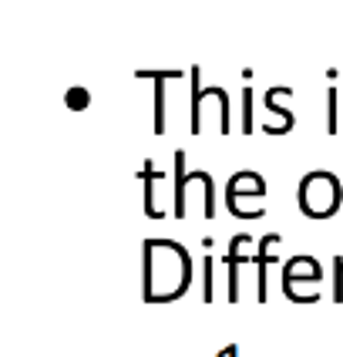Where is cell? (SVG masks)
Instances as JSON below:
<instances>
[{"label":"cell","mask_w":343,"mask_h":357,"mask_svg":"<svg viewBox=\"0 0 343 357\" xmlns=\"http://www.w3.org/2000/svg\"><path fill=\"white\" fill-rule=\"evenodd\" d=\"M192 287V257L175 239H145L141 297L145 303H175Z\"/></svg>","instance_id":"obj_1"},{"label":"cell","mask_w":343,"mask_h":357,"mask_svg":"<svg viewBox=\"0 0 343 357\" xmlns=\"http://www.w3.org/2000/svg\"><path fill=\"white\" fill-rule=\"evenodd\" d=\"M296 202H300V213L306 219H330L337 216L343 202V189L340 178L333 172H306L296 185Z\"/></svg>","instance_id":"obj_2"},{"label":"cell","mask_w":343,"mask_h":357,"mask_svg":"<svg viewBox=\"0 0 343 357\" xmlns=\"http://www.w3.org/2000/svg\"><path fill=\"white\" fill-rule=\"evenodd\" d=\"M266 192L269 189H266V178L260 172H236L229 178V185H225V206H229L232 216L239 219H260V213H253L246 206V199H262Z\"/></svg>","instance_id":"obj_3"},{"label":"cell","mask_w":343,"mask_h":357,"mask_svg":"<svg viewBox=\"0 0 343 357\" xmlns=\"http://www.w3.org/2000/svg\"><path fill=\"white\" fill-rule=\"evenodd\" d=\"M320 280H323V266L313 257H289L286 266H282V294L293 303H310L303 297L300 287L303 283H320Z\"/></svg>","instance_id":"obj_4"},{"label":"cell","mask_w":343,"mask_h":357,"mask_svg":"<svg viewBox=\"0 0 343 357\" xmlns=\"http://www.w3.org/2000/svg\"><path fill=\"white\" fill-rule=\"evenodd\" d=\"M282 243L280 233H266L260 239V250H256V300L266 303L269 300V266L276 263V246Z\"/></svg>","instance_id":"obj_5"},{"label":"cell","mask_w":343,"mask_h":357,"mask_svg":"<svg viewBox=\"0 0 343 357\" xmlns=\"http://www.w3.org/2000/svg\"><path fill=\"white\" fill-rule=\"evenodd\" d=\"M249 243H253V236H246V233L229 239V253H225V266H229V290H225V300H229V303H239V266H246L249 259H256V257H246V246H249Z\"/></svg>","instance_id":"obj_6"},{"label":"cell","mask_w":343,"mask_h":357,"mask_svg":"<svg viewBox=\"0 0 343 357\" xmlns=\"http://www.w3.org/2000/svg\"><path fill=\"white\" fill-rule=\"evenodd\" d=\"M135 78L155 81V135H165V81L179 78V71H138Z\"/></svg>","instance_id":"obj_7"},{"label":"cell","mask_w":343,"mask_h":357,"mask_svg":"<svg viewBox=\"0 0 343 357\" xmlns=\"http://www.w3.org/2000/svg\"><path fill=\"white\" fill-rule=\"evenodd\" d=\"M189 172H185V152H175V209H172V216L175 219H185L189 216Z\"/></svg>","instance_id":"obj_8"},{"label":"cell","mask_w":343,"mask_h":357,"mask_svg":"<svg viewBox=\"0 0 343 357\" xmlns=\"http://www.w3.org/2000/svg\"><path fill=\"white\" fill-rule=\"evenodd\" d=\"M141 182H145V216H148V219H161L165 213H161L159 202H155V185L161 182V172L152 165V162H145V165H141Z\"/></svg>","instance_id":"obj_9"},{"label":"cell","mask_w":343,"mask_h":357,"mask_svg":"<svg viewBox=\"0 0 343 357\" xmlns=\"http://www.w3.org/2000/svg\"><path fill=\"white\" fill-rule=\"evenodd\" d=\"M212 239H205V259H202V303L216 300V257L209 253Z\"/></svg>","instance_id":"obj_10"},{"label":"cell","mask_w":343,"mask_h":357,"mask_svg":"<svg viewBox=\"0 0 343 357\" xmlns=\"http://www.w3.org/2000/svg\"><path fill=\"white\" fill-rule=\"evenodd\" d=\"M289 95H293V88H269V91H266V98H262L266 101L262 108H266V112H273V115H280V119L293 128V125H296V115H293L289 108H282L280 105V98H289Z\"/></svg>","instance_id":"obj_11"},{"label":"cell","mask_w":343,"mask_h":357,"mask_svg":"<svg viewBox=\"0 0 343 357\" xmlns=\"http://www.w3.org/2000/svg\"><path fill=\"white\" fill-rule=\"evenodd\" d=\"M199 75H202L199 68L189 71V84H192V135L202 132V101H205V88H202Z\"/></svg>","instance_id":"obj_12"},{"label":"cell","mask_w":343,"mask_h":357,"mask_svg":"<svg viewBox=\"0 0 343 357\" xmlns=\"http://www.w3.org/2000/svg\"><path fill=\"white\" fill-rule=\"evenodd\" d=\"M337 88L326 91V135H337Z\"/></svg>","instance_id":"obj_13"},{"label":"cell","mask_w":343,"mask_h":357,"mask_svg":"<svg viewBox=\"0 0 343 357\" xmlns=\"http://www.w3.org/2000/svg\"><path fill=\"white\" fill-rule=\"evenodd\" d=\"M253 132V91L242 88V135Z\"/></svg>","instance_id":"obj_14"},{"label":"cell","mask_w":343,"mask_h":357,"mask_svg":"<svg viewBox=\"0 0 343 357\" xmlns=\"http://www.w3.org/2000/svg\"><path fill=\"white\" fill-rule=\"evenodd\" d=\"M333 303H343V257H333Z\"/></svg>","instance_id":"obj_15"},{"label":"cell","mask_w":343,"mask_h":357,"mask_svg":"<svg viewBox=\"0 0 343 357\" xmlns=\"http://www.w3.org/2000/svg\"><path fill=\"white\" fill-rule=\"evenodd\" d=\"M67 101H71L74 112H81V108H88V91H78V88H74V91H67Z\"/></svg>","instance_id":"obj_16"},{"label":"cell","mask_w":343,"mask_h":357,"mask_svg":"<svg viewBox=\"0 0 343 357\" xmlns=\"http://www.w3.org/2000/svg\"><path fill=\"white\" fill-rule=\"evenodd\" d=\"M216 357H239V347H236V344H225V347H222Z\"/></svg>","instance_id":"obj_17"}]
</instances>
